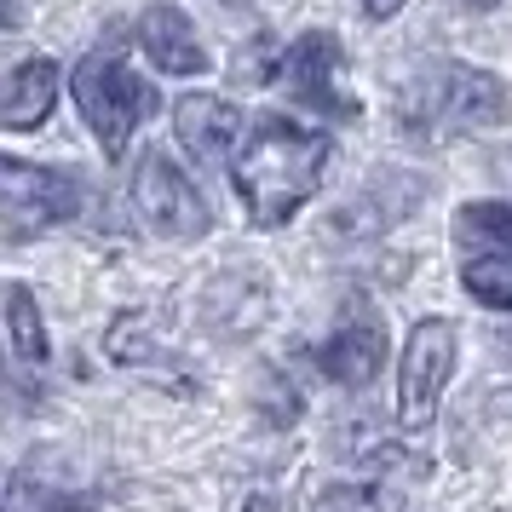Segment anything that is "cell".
Instances as JSON below:
<instances>
[{
    "mask_svg": "<svg viewBox=\"0 0 512 512\" xmlns=\"http://www.w3.org/2000/svg\"><path fill=\"white\" fill-rule=\"evenodd\" d=\"M334 139L288 116H259L254 133H242L231 156V185L259 231H277L317 196Z\"/></svg>",
    "mask_w": 512,
    "mask_h": 512,
    "instance_id": "6da1fadb",
    "label": "cell"
},
{
    "mask_svg": "<svg viewBox=\"0 0 512 512\" xmlns=\"http://www.w3.org/2000/svg\"><path fill=\"white\" fill-rule=\"evenodd\" d=\"M70 93H75L81 121L93 127L104 162H121L127 156V139L139 133V121L156 110V87H144L116 52H87L75 81H70Z\"/></svg>",
    "mask_w": 512,
    "mask_h": 512,
    "instance_id": "7a4b0ae2",
    "label": "cell"
},
{
    "mask_svg": "<svg viewBox=\"0 0 512 512\" xmlns=\"http://www.w3.org/2000/svg\"><path fill=\"white\" fill-rule=\"evenodd\" d=\"M507 110H512L507 87L489 70H472V64H438V70H426V81L409 87V98H403V116L420 133L495 127V121H507Z\"/></svg>",
    "mask_w": 512,
    "mask_h": 512,
    "instance_id": "3957f363",
    "label": "cell"
},
{
    "mask_svg": "<svg viewBox=\"0 0 512 512\" xmlns=\"http://www.w3.org/2000/svg\"><path fill=\"white\" fill-rule=\"evenodd\" d=\"M455 242H461V282L466 294L489 311H512V208L507 202H478L461 208L455 219Z\"/></svg>",
    "mask_w": 512,
    "mask_h": 512,
    "instance_id": "277c9868",
    "label": "cell"
},
{
    "mask_svg": "<svg viewBox=\"0 0 512 512\" xmlns=\"http://www.w3.org/2000/svg\"><path fill=\"white\" fill-rule=\"evenodd\" d=\"M449 374H455V323L426 317V323H415L409 346H403V363H397V420L409 432L432 426Z\"/></svg>",
    "mask_w": 512,
    "mask_h": 512,
    "instance_id": "5b68a950",
    "label": "cell"
},
{
    "mask_svg": "<svg viewBox=\"0 0 512 512\" xmlns=\"http://www.w3.org/2000/svg\"><path fill=\"white\" fill-rule=\"evenodd\" d=\"M81 213V185L70 173L0 156V225L6 231H52Z\"/></svg>",
    "mask_w": 512,
    "mask_h": 512,
    "instance_id": "8992f818",
    "label": "cell"
},
{
    "mask_svg": "<svg viewBox=\"0 0 512 512\" xmlns=\"http://www.w3.org/2000/svg\"><path fill=\"white\" fill-rule=\"evenodd\" d=\"M133 208H139V219L156 236H167V242H196V236H208V225H213L202 190L190 185L167 156H156V150H150L139 162V173H133Z\"/></svg>",
    "mask_w": 512,
    "mask_h": 512,
    "instance_id": "52a82bcc",
    "label": "cell"
},
{
    "mask_svg": "<svg viewBox=\"0 0 512 512\" xmlns=\"http://www.w3.org/2000/svg\"><path fill=\"white\" fill-rule=\"evenodd\" d=\"M277 75L288 81V93L300 104L323 110V116H351V98L340 87V41L334 35H323V29L300 35L288 52H277Z\"/></svg>",
    "mask_w": 512,
    "mask_h": 512,
    "instance_id": "ba28073f",
    "label": "cell"
},
{
    "mask_svg": "<svg viewBox=\"0 0 512 512\" xmlns=\"http://www.w3.org/2000/svg\"><path fill=\"white\" fill-rule=\"evenodd\" d=\"M139 47L162 75H202L208 70V47L196 41V24H190L179 6H167V0L139 18Z\"/></svg>",
    "mask_w": 512,
    "mask_h": 512,
    "instance_id": "9c48e42d",
    "label": "cell"
},
{
    "mask_svg": "<svg viewBox=\"0 0 512 512\" xmlns=\"http://www.w3.org/2000/svg\"><path fill=\"white\" fill-rule=\"evenodd\" d=\"M173 127H179V144H185L196 162H225L236 144H242V116H236V104H225V98H213V93L179 98Z\"/></svg>",
    "mask_w": 512,
    "mask_h": 512,
    "instance_id": "30bf717a",
    "label": "cell"
},
{
    "mask_svg": "<svg viewBox=\"0 0 512 512\" xmlns=\"http://www.w3.org/2000/svg\"><path fill=\"white\" fill-rule=\"evenodd\" d=\"M386 363V328L369 323V317H351V323L334 328V340L323 346V374L334 386H369Z\"/></svg>",
    "mask_w": 512,
    "mask_h": 512,
    "instance_id": "8fae6325",
    "label": "cell"
},
{
    "mask_svg": "<svg viewBox=\"0 0 512 512\" xmlns=\"http://www.w3.org/2000/svg\"><path fill=\"white\" fill-rule=\"evenodd\" d=\"M52 104H58V64L52 58H29L0 87V127L29 133V127H41L52 116Z\"/></svg>",
    "mask_w": 512,
    "mask_h": 512,
    "instance_id": "7c38bea8",
    "label": "cell"
},
{
    "mask_svg": "<svg viewBox=\"0 0 512 512\" xmlns=\"http://www.w3.org/2000/svg\"><path fill=\"white\" fill-rule=\"evenodd\" d=\"M6 334H12V357L24 369H47V323H41V305L29 288H6Z\"/></svg>",
    "mask_w": 512,
    "mask_h": 512,
    "instance_id": "4fadbf2b",
    "label": "cell"
},
{
    "mask_svg": "<svg viewBox=\"0 0 512 512\" xmlns=\"http://www.w3.org/2000/svg\"><path fill=\"white\" fill-rule=\"evenodd\" d=\"M317 512H409V501L380 478H340V484L323 489Z\"/></svg>",
    "mask_w": 512,
    "mask_h": 512,
    "instance_id": "5bb4252c",
    "label": "cell"
},
{
    "mask_svg": "<svg viewBox=\"0 0 512 512\" xmlns=\"http://www.w3.org/2000/svg\"><path fill=\"white\" fill-rule=\"evenodd\" d=\"M271 58H277V35H259V41H254V58H248V64H236V81H265Z\"/></svg>",
    "mask_w": 512,
    "mask_h": 512,
    "instance_id": "9a60e30c",
    "label": "cell"
},
{
    "mask_svg": "<svg viewBox=\"0 0 512 512\" xmlns=\"http://www.w3.org/2000/svg\"><path fill=\"white\" fill-rule=\"evenodd\" d=\"M363 12H369L374 24H386V18H397V12H403V0H363Z\"/></svg>",
    "mask_w": 512,
    "mask_h": 512,
    "instance_id": "2e32d148",
    "label": "cell"
},
{
    "mask_svg": "<svg viewBox=\"0 0 512 512\" xmlns=\"http://www.w3.org/2000/svg\"><path fill=\"white\" fill-rule=\"evenodd\" d=\"M0 397H35V392H29V386H18V380H12V374L0 369Z\"/></svg>",
    "mask_w": 512,
    "mask_h": 512,
    "instance_id": "e0dca14e",
    "label": "cell"
},
{
    "mask_svg": "<svg viewBox=\"0 0 512 512\" xmlns=\"http://www.w3.org/2000/svg\"><path fill=\"white\" fill-rule=\"evenodd\" d=\"M466 6H478V12H489V6H495V0H466Z\"/></svg>",
    "mask_w": 512,
    "mask_h": 512,
    "instance_id": "ac0fdd59",
    "label": "cell"
},
{
    "mask_svg": "<svg viewBox=\"0 0 512 512\" xmlns=\"http://www.w3.org/2000/svg\"><path fill=\"white\" fill-rule=\"evenodd\" d=\"M0 18H6V12H0Z\"/></svg>",
    "mask_w": 512,
    "mask_h": 512,
    "instance_id": "d6986e66",
    "label": "cell"
}]
</instances>
